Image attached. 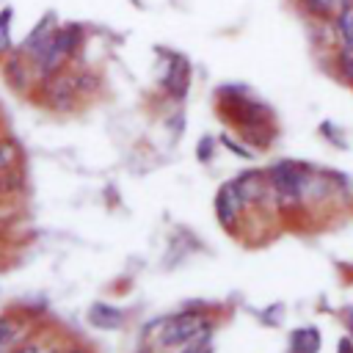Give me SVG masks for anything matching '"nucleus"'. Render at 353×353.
Listing matches in <instances>:
<instances>
[{"mask_svg": "<svg viewBox=\"0 0 353 353\" xmlns=\"http://www.w3.org/2000/svg\"><path fill=\"white\" fill-rule=\"evenodd\" d=\"M234 188H237L243 204H248V201H256V199L265 196L268 179H265V174H259V171H245V174H240V176L234 179Z\"/></svg>", "mask_w": 353, "mask_h": 353, "instance_id": "6e6552de", "label": "nucleus"}, {"mask_svg": "<svg viewBox=\"0 0 353 353\" xmlns=\"http://www.w3.org/2000/svg\"><path fill=\"white\" fill-rule=\"evenodd\" d=\"M240 207H243V199H240V193H237L234 182L221 185V190H218V196H215V212H218V221H221L223 226H229V229H232V226H234V221H237Z\"/></svg>", "mask_w": 353, "mask_h": 353, "instance_id": "423d86ee", "label": "nucleus"}, {"mask_svg": "<svg viewBox=\"0 0 353 353\" xmlns=\"http://www.w3.org/2000/svg\"><path fill=\"white\" fill-rule=\"evenodd\" d=\"M210 328H212V323H210L207 317H201L199 312H182V314H176V317H171V320L165 323V328H163V334H160V342H163L165 347L188 345V342H193L196 336L210 334Z\"/></svg>", "mask_w": 353, "mask_h": 353, "instance_id": "7ed1b4c3", "label": "nucleus"}, {"mask_svg": "<svg viewBox=\"0 0 353 353\" xmlns=\"http://www.w3.org/2000/svg\"><path fill=\"white\" fill-rule=\"evenodd\" d=\"M221 143L229 149V152H234L237 157H243V160H251L254 157V152L248 149V146H243V143H237L234 138H229V135H221Z\"/></svg>", "mask_w": 353, "mask_h": 353, "instance_id": "f3484780", "label": "nucleus"}, {"mask_svg": "<svg viewBox=\"0 0 353 353\" xmlns=\"http://www.w3.org/2000/svg\"><path fill=\"white\" fill-rule=\"evenodd\" d=\"M339 353H353V345H350V339H342V342H339Z\"/></svg>", "mask_w": 353, "mask_h": 353, "instance_id": "5701e85b", "label": "nucleus"}, {"mask_svg": "<svg viewBox=\"0 0 353 353\" xmlns=\"http://www.w3.org/2000/svg\"><path fill=\"white\" fill-rule=\"evenodd\" d=\"M212 149H215V141H212L210 135H204V138L199 141V146H196V157H199L201 163H210V160H212Z\"/></svg>", "mask_w": 353, "mask_h": 353, "instance_id": "a211bd4d", "label": "nucleus"}, {"mask_svg": "<svg viewBox=\"0 0 353 353\" xmlns=\"http://www.w3.org/2000/svg\"><path fill=\"white\" fill-rule=\"evenodd\" d=\"M11 47H14V41H11V8H3V14H0V55L8 52Z\"/></svg>", "mask_w": 353, "mask_h": 353, "instance_id": "2eb2a0df", "label": "nucleus"}, {"mask_svg": "<svg viewBox=\"0 0 353 353\" xmlns=\"http://www.w3.org/2000/svg\"><path fill=\"white\" fill-rule=\"evenodd\" d=\"M160 85L168 91V97L174 99H182L188 94V85H190V63L185 61V55L179 52H168L165 55V66H163V74H160Z\"/></svg>", "mask_w": 353, "mask_h": 353, "instance_id": "20e7f679", "label": "nucleus"}, {"mask_svg": "<svg viewBox=\"0 0 353 353\" xmlns=\"http://www.w3.org/2000/svg\"><path fill=\"white\" fill-rule=\"evenodd\" d=\"M204 339H207V334H204V336H201V339H199V336H196V339H193V342H188V347H185V350H182V353H210V345H207V342H204Z\"/></svg>", "mask_w": 353, "mask_h": 353, "instance_id": "6ab92c4d", "label": "nucleus"}, {"mask_svg": "<svg viewBox=\"0 0 353 353\" xmlns=\"http://www.w3.org/2000/svg\"><path fill=\"white\" fill-rule=\"evenodd\" d=\"M11 336H14V323H11L8 317H3V320H0V345H6Z\"/></svg>", "mask_w": 353, "mask_h": 353, "instance_id": "aec40b11", "label": "nucleus"}, {"mask_svg": "<svg viewBox=\"0 0 353 353\" xmlns=\"http://www.w3.org/2000/svg\"><path fill=\"white\" fill-rule=\"evenodd\" d=\"M331 30H334V36L339 39V44H342V41H353V6H347V8H342V11L334 14Z\"/></svg>", "mask_w": 353, "mask_h": 353, "instance_id": "f8f14e48", "label": "nucleus"}, {"mask_svg": "<svg viewBox=\"0 0 353 353\" xmlns=\"http://www.w3.org/2000/svg\"><path fill=\"white\" fill-rule=\"evenodd\" d=\"M320 334L314 328H298L292 334V353H317Z\"/></svg>", "mask_w": 353, "mask_h": 353, "instance_id": "ddd939ff", "label": "nucleus"}, {"mask_svg": "<svg viewBox=\"0 0 353 353\" xmlns=\"http://www.w3.org/2000/svg\"><path fill=\"white\" fill-rule=\"evenodd\" d=\"M11 160H14V149H11L8 143H3V146H0V171H3Z\"/></svg>", "mask_w": 353, "mask_h": 353, "instance_id": "412c9836", "label": "nucleus"}, {"mask_svg": "<svg viewBox=\"0 0 353 353\" xmlns=\"http://www.w3.org/2000/svg\"><path fill=\"white\" fill-rule=\"evenodd\" d=\"M6 80H8V85L14 91H25L28 88V66H25L19 50L6 61Z\"/></svg>", "mask_w": 353, "mask_h": 353, "instance_id": "9b49d317", "label": "nucleus"}, {"mask_svg": "<svg viewBox=\"0 0 353 353\" xmlns=\"http://www.w3.org/2000/svg\"><path fill=\"white\" fill-rule=\"evenodd\" d=\"M301 6L314 22H331L334 14L353 6V0H301Z\"/></svg>", "mask_w": 353, "mask_h": 353, "instance_id": "9d476101", "label": "nucleus"}, {"mask_svg": "<svg viewBox=\"0 0 353 353\" xmlns=\"http://www.w3.org/2000/svg\"><path fill=\"white\" fill-rule=\"evenodd\" d=\"M309 179H312V171L303 163H295V160H279L268 171V185L276 190V196L281 201L303 199L306 188H309Z\"/></svg>", "mask_w": 353, "mask_h": 353, "instance_id": "f03ea898", "label": "nucleus"}, {"mask_svg": "<svg viewBox=\"0 0 353 353\" xmlns=\"http://www.w3.org/2000/svg\"><path fill=\"white\" fill-rule=\"evenodd\" d=\"M72 77H74V85H77V94H91V91H97V88H99V77H97L94 72H88V69H80V72H72Z\"/></svg>", "mask_w": 353, "mask_h": 353, "instance_id": "4468645a", "label": "nucleus"}, {"mask_svg": "<svg viewBox=\"0 0 353 353\" xmlns=\"http://www.w3.org/2000/svg\"><path fill=\"white\" fill-rule=\"evenodd\" d=\"M55 28H58V25H55L52 14H47L44 19H39V22H36V28H33V30L25 36V41L19 44V52H22L25 58H33V55H36V52L44 47V41H47V39L55 33Z\"/></svg>", "mask_w": 353, "mask_h": 353, "instance_id": "0eeeda50", "label": "nucleus"}, {"mask_svg": "<svg viewBox=\"0 0 353 353\" xmlns=\"http://www.w3.org/2000/svg\"><path fill=\"white\" fill-rule=\"evenodd\" d=\"M69 353H83V350H69Z\"/></svg>", "mask_w": 353, "mask_h": 353, "instance_id": "393cba45", "label": "nucleus"}, {"mask_svg": "<svg viewBox=\"0 0 353 353\" xmlns=\"http://www.w3.org/2000/svg\"><path fill=\"white\" fill-rule=\"evenodd\" d=\"M80 41H83V30L77 25H58L55 33L44 41V47L30 58L36 74L39 77H50V74L61 72L63 63L77 52Z\"/></svg>", "mask_w": 353, "mask_h": 353, "instance_id": "f257e3e1", "label": "nucleus"}, {"mask_svg": "<svg viewBox=\"0 0 353 353\" xmlns=\"http://www.w3.org/2000/svg\"><path fill=\"white\" fill-rule=\"evenodd\" d=\"M320 132H323V135H325V141H331L334 146H339V149H345V146H347L345 135H342L331 121H323V124H320Z\"/></svg>", "mask_w": 353, "mask_h": 353, "instance_id": "dca6fc26", "label": "nucleus"}, {"mask_svg": "<svg viewBox=\"0 0 353 353\" xmlns=\"http://www.w3.org/2000/svg\"><path fill=\"white\" fill-rule=\"evenodd\" d=\"M336 55H345V58H353V41H342L336 47Z\"/></svg>", "mask_w": 353, "mask_h": 353, "instance_id": "4be33fe9", "label": "nucleus"}, {"mask_svg": "<svg viewBox=\"0 0 353 353\" xmlns=\"http://www.w3.org/2000/svg\"><path fill=\"white\" fill-rule=\"evenodd\" d=\"M44 94H47V105L55 110H72L74 99L80 97L72 72H63V69L44 77Z\"/></svg>", "mask_w": 353, "mask_h": 353, "instance_id": "39448f33", "label": "nucleus"}, {"mask_svg": "<svg viewBox=\"0 0 353 353\" xmlns=\"http://www.w3.org/2000/svg\"><path fill=\"white\" fill-rule=\"evenodd\" d=\"M88 323L94 328H102V331H113L124 323V312L119 306H110V303H94L88 309Z\"/></svg>", "mask_w": 353, "mask_h": 353, "instance_id": "1a4fd4ad", "label": "nucleus"}, {"mask_svg": "<svg viewBox=\"0 0 353 353\" xmlns=\"http://www.w3.org/2000/svg\"><path fill=\"white\" fill-rule=\"evenodd\" d=\"M19 353H39L36 347H25V350H19Z\"/></svg>", "mask_w": 353, "mask_h": 353, "instance_id": "b1692460", "label": "nucleus"}]
</instances>
